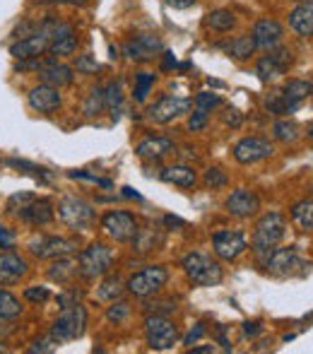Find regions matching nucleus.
Listing matches in <instances>:
<instances>
[{"label":"nucleus","mask_w":313,"mask_h":354,"mask_svg":"<svg viewBox=\"0 0 313 354\" xmlns=\"http://www.w3.org/2000/svg\"><path fill=\"white\" fill-rule=\"evenodd\" d=\"M17 217L27 224H34V227H44V224L53 222L56 210H53L51 201H46V198H34V201H29L27 205L17 212Z\"/></svg>","instance_id":"21"},{"label":"nucleus","mask_w":313,"mask_h":354,"mask_svg":"<svg viewBox=\"0 0 313 354\" xmlns=\"http://www.w3.org/2000/svg\"><path fill=\"white\" fill-rule=\"evenodd\" d=\"M225 207H227V212H229L231 217L248 219V217H253V214L260 210V198H258L253 191H248V188H236V191L227 198Z\"/></svg>","instance_id":"19"},{"label":"nucleus","mask_w":313,"mask_h":354,"mask_svg":"<svg viewBox=\"0 0 313 354\" xmlns=\"http://www.w3.org/2000/svg\"><path fill=\"white\" fill-rule=\"evenodd\" d=\"M169 282V270L164 266H150L145 270L135 272L128 280V292L137 299H150L157 292H162V287Z\"/></svg>","instance_id":"8"},{"label":"nucleus","mask_w":313,"mask_h":354,"mask_svg":"<svg viewBox=\"0 0 313 354\" xmlns=\"http://www.w3.org/2000/svg\"><path fill=\"white\" fill-rule=\"evenodd\" d=\"M22 313V306H19V299L12 297L10 292L0 289V318H17Z\"/></svg>","instance_id":"37"},{"label":"nucleus","mask_w":313,"mask_h":354,"mask_svg":"<svg viewBox=\"0 0 313 354\" xmlns=\"http://www.w3.org/2000/svg\"><path fill=\"white\" fill-rule=\"evenodd\" d=\"M265 109H267V113H272V116H287V113H292V109L287 106V102L282 99L280 92L265 97Z\"/></svg>","instance_id":"38"},{"label":"nucleus","mask_w":313,"mask_h":354,"mask_svg":"<svg viewBox=\"0 0 313 354\" xmlns=\"http://www.w3.org/2000/svg\"><path fill=\"white\" fill-rule=\"evenodd\" d=\"M12 243H15V234L10 229L0 227V248H12Z\"/></svg>","instance_id":"51"},{"label":"nucleus","mask_w":313,"mask_h":354,"mask_svg":"<svg viewBox=\"0 0 313 354\" xmlns=\"http://www.w3.org/2000/svg\"><path fill=\"white\" fill-rule=\"evenodd\" d=\"M106 109V92H104L102 87H94L92 92H89V97H87V102H84V106H82V111H84V116H99V113Z\"/></svg>","instance_id":"34"},{"label":"nucleus","mask_w":313,"mask_h":354,"mask_svg":"<svg viewBox=\"0 0 313 354\" xmlns=\"http://www.w3.org/2000/svg\"><path fill=\"white\" fill-rule=\"evenodd\" d=\"M164 183H173V186H181V188H196L198 183V174L193 167H186V164H173V167L162 169L159 174Z\"/></svg>","instance_id":"26"},{"label":"nucleus","mask_w":313,"mask_h":354,"mask_svg":"<svg viewBox=\"0 0 313 354\" xmlns=\"http://www.w3.org/2000/svg\"><path fill=\"white\" fill-rule=\"evenodd\" d=\"M193 354H210L215 352V345H202V347H191Z\"/></svg>","instance_id":"59"},{"label":"nucleus","mask_w":313,"mask_h":354,"mask_svg":"<svg viewBox=\"0 0 313 354\" xmlns=\"http://www.w3.org/2000/svg\"><path fill=\"white\" fill-rule=\"evenodd\" d=\"M205 186L207 188H212V191H217V188H225L227 183H229V178H227V174L222 171V169H217V167H212V169H207L205 171Z\"/></svg>","instance_id":"40"},{"label":"nucleus","mask_w":313,"mask_h":354,"mask_svg":"<svg viewBox=\"0 0 313 354\" xmlns=\"http://www.w3.org/2000/svg\"><path fill=\"white\" fill-rule=\"evenodd\" d=\"M231 152H234V159L238 164H258L263 159H270L275 147L265 138H243L234 145Z\"/></svg>","instance_id":"14"},{"label":"nucleus","mask_w":313,"mask_h":354,"mask_svg":"<svg viewBox=\"0 0 313 354\" xmlns=\"http://www.w3.org/2000/svg\"><path fill=\"white\" fill-rule=\"evenodd\" d=\"M164 224H167V227H186V222H183L181 217H173V214H167V217H164Z\"/></svg>","instance_id":"56"},{"label":"nucleus","mask_w":313,"mask_h":354,"mask_svg":"<svg viewBox=\"0 0 313 354\" xmlns=\"http://www.w3.org/2000/svg\"><path fill=\"white\" fill-rule=\"evenodd\" d=\"M260 266L265 268L267 275L272 277H290L296 272V268H304V261L299 258L296 248H272L265 253V258H260Z\"/></svg>","instance_id":"9"},{"label":"nucleus","mask_w":313,"mask_h":354,"mask_svg":"<svg viewBox=\"0 0 313 354\" xmlns=\"http://www.w3.org/2000/svg\"><path fill=\"white\" fill-rule=\"evenodd\" d=\"M102 229L113 239V241H121V243H128L135 239L137 234V219L133 212L128 210H111L102 217Z\"/></svg>","instance_id":"11"},{"label":"nucleus","mask_w":313,"mask_h":354,"mask_svg":"<svg viewBox=\"0 0 313 354\" xmlns=\"http://www.w3.org/2000/svg\"><path fill=\"white\" fill-rule=\"evenodd\" d=\"M306 318H313V313H309V316H306Z\"/></svg>","instance_id":"64"},{"label":"nucleus","mask_w":313,"mask_h":354,"mask_svg":"<svg viewBox=\"0 0 313 354\" xmlns=\"http://www.w3.org/2000/svg\"><path fill=\"white\" fill-rule=\"evenodd\" d=\"M196 106L205 109V111H212V109L222 106V99H220V94H215V92H200L196 97Z\"/></svg>","instance_id":"42"},{"label":"nucleus","mask_w":313,"mask_h":354,"mask_svg":"<svg viewBox=\"0 0 313 354\" xmlns=\"http://www.w3.org/2000/svg\"><path fill=\"white\" fill-rule=\"evenodd\" d=\"M41 3H51V5H87L89 0H41Z\"/></svg>","instance_id":"57"},{"label":"nucleus","mask_w":313,"mask_h":354,"mask_svg":"<svg viewBox=\"0 0 313 354\" xmlns=\"http://www.w3.org/2000/svg\"><path fill=\"white\" fill-rule=\"evenodd\" d=\"M222 121H225V126H229V128H238L243 123V116L238 113V109L227 106L225 113H222Z\"/></svg>","instance_id":"47"},{"label":"nucleus","mask_w":313,"mask_h":354,"mask_svg":"<svg viewBox=\"0 0 313 354\" xmlns=\"http://www.w3.org/2000/svg\"><path fill=\"white\" fill-rule=\"evenodd\" d=\"M27 275V263L24 258H19L12 251L0 253V287H8V284L19 282V277Z\"/></svg>","instance_id":"23"},{"label":"nucleus","mask_w":313,"mask_h":354,"mask_svg":"<svg viewBox=\"0 0 313 354\" xmlns=\"http://www.w3.org/2000/svg\"><path fill=\"white\" fill-rule=\"evenodd\" d=\"M145 337L152 350H171L178 342V328L173 326V321H169V316L152 313V316L145 318Z\"/></svg>","instance_id":"7"},{"label":"nucleus","mask_w":313,"mask_h":354,"mask_svg":"<svg viewBox=\"0 0 313 354\" xmlns=\"http://www.w3.org/2000/svg\"><path fill=\"white\" fill-rule=\"evenodd\" d=\"M37 73L44 84H51V87H56V89L73 84V77H75L73 68L66 66V63H58V58H46V61H41Z\"/></svg>","instance_id":"20"},{"label":"nucleus","mask_w":313,"mask_h":354,"mask_svg":"<svg viewBox=\"0 0 313 354\" xmlns=\"http://www.w3.org/2000/svg\"><path fill=\"white\" fill-rule=\"evenodd\" d=\"M24 299H29V301H46L48 299V289L46 287H29L24 289Z\"/></svg>","instance_id":"49"},{"label":"nucleus","mask_w":313,"mask_h":354,"mask_svg":"<svg viewBox=\"0 0 313 354\" xmlns=\"http://www.w3.org/2000/svg\"><path fill=\"white\" fill-rule=\"evenodd\" d=\"M75 272H77V261H70V258H58V261L48 268V277L58 284H68Z\"/></svg>","instance_id":"31"},{"label":"nucleus","mask_w":313,"mask_h":354,"mask_svg":"<svg viewBox=\"0 0 313 354\" xmlns=\"http://www.w3.org/2000/svg\"><path fill=\"white\" fill-rule=\"evenodd\" d=\"M77 32L73 24L61 22V19H53V27H51V44H48V53L51 56H73L77 51Z\"/></svg>","instance_id":"15"},{"label":"nucleus","mask_w":313,"mask_h":354,"mask_svg":"<svg viewBox=\"0 0 313 354\" xmlns=\"http://www.w3.org/2000/svg\"><path fill=\"white\" fill-rule=\"evenodd\" d=\"M207 116H210V111H205V109H198L191 113V118H188V131L191 133H198L202 131V128L207 126Z\"/></svg>","instance_id":"43"},{"label":"nucleus","mask_w":313,"mask_h":354,"mask_svg":"<svg viewBox=\"0 0 313 354\" xmlns=\"http://www.w3.org/2000/svg\"><path fill=\"white\" fill-rule=\"evenodd\" d=\"M280 94L287 102V106H290L292 111H296V109L311 97V82H306V80H290V82L282 87Z\"/></svg>","instance_id":"27"},{"label":"nucleus","mask_w":313,"mask_h":354,"mask_svg":"<svg viewBox=\"0 0 313 354\" xmlns=\"http://www.w3.org/2000/svg\"><path fill=\"white\" fill-rule=\"evenodd\" d=\"M202 335H205V323H198V326L193 328V330L186 335V340H183V345H196V342L200 340Z\"/></svg>","instance_id":"50"},{"label":"nucleus","mask_w":313,"mask_h":354,"mask_svg":"<svg viewBox=\"0 0 313 354\" xmlns=\"http://www.w3.org/2000/svg\"><path fill=\"white\" fill-rule=\"evenodd\" d=\"M84 330H87V311L82 304H73V306L61 308V316L53 323L51 335L56 337L58 345H63V342H73L82 337Z\"/></svg>","instance_id":"3"},{"label":"nucleus","mask_w":313,"mask_h":354,"mask_svg":"<svg viewBox=\"0 0 313 354\" xmlns=\"http://www.w3.org/2000/svg\"><path fill=\"white\" fill-rule=\"evenodd\" d=\"M58 217H61V222L66 224V227L75 229V232L92 229V224L97 222V212H94V207L77 196H68L58 203Z\"/></svg>","instance_id":"6"},{"label":"nucleus","mask_w":313,"mask_h":354,"mask_svg":"<svg viewBox=\"0 0 313 354\" xmlns=\"http://www.w3.org/2000/svg\"><path fill=\"white\" fill-rule=\"evenodd\" d=\"M171 68H176V58H173V53L164 51V61H162V71H171Z\"/></svg>","instance_id":"55"},{"label":"nucleus","mask_w":313,"mask_h":354,"mask_svg":"<svg viewBox=\"0 0 313 354\" xmlns=\"http://www.w3.org/2000/svg\"><path fill=\"white\" fill-rule=\"evenodd\" d=\"M290 29L299 37H313V3H299L290 12Z\"/></svg>","instance_id":"25"},{"label":"nucleus","mask_w":313,"mask_h":354,"mask_svg":"<svg viewBox=\"0 0 313 354\" xmlns=\"http://www.w3.org/2000/svg\"><path fill=\"white\" fill-rule=\"evenodd\" d=\"M169 311H176V304L173 301H147L145 304V313L147 316H152V313H157V316H167Z\"/></svg>","instance_id":"45"},{"label":"nucleus","mask_w":313,"mask_h":354,"mask_svg":"<svg viewBox=\"0 0 313 354\" xmlns=\"http://www.w3.org/2000/svg\"><path fill=\"white\" fill-rule=\"evenodd\" d=\"M205 27L212 32H231L236 27V15L231 10H212L205 15Z\"/></svg>","instance_id":"29"},{"label":"nucleus","mask_w":313,"mask_h":354,"mask_svg":"<svg viewBox=\"0 0 313 354\" xmlns=\"http://www.w3.org/2000/svg\"><path fill=\"white\" fill-rule=\"evenodd\" d=\"M56 347H58L56 337H53L51 333H48L46 337H41V340L34 342V345L29 347V352H32V354H37V352H39V354H46V352H53V350H56Z\"/></svg>","instance_id":"46"},{"label":"nucleus","mask_w":313,"mask_h":354,"mask_svg":"<svg viewBox=\"0 0 313 354\" xmlns=\"http://www.w3.org/2000/svg\"><path fill=\"white\" fill-rule=\"evenodd\" d=\"M294 58H292V51L285 46H275L265 53L263 58H258L256 63V75L260 82H272V80L282 77L287 71L292 68Z\"/></svg>","instance_id":"10"},{"label":"nucleus","mask_w":313,"mask_h":354,"mask_svg":"<svg viewBox=\"0 0 313 354\" xmlns=\"http://www.w3.org/2000/svg\"><path fill=\"white\" fill-rule=\"evenodd\" d=\"M164 51L162 39L155 37V34H140V37H133L131 41L123 46V53H126L131 61L137 63H147L157 56V53Z\"/></svg>","instance_id":"16"},{"label":"nucleus","mask_w":313,"mask_h":354,"mask_svg":"<svg viewBox=\"0 0 313 354\" xmlns=\"http://www.w3.org/2000/svg\"><path fill=\"white\" fill-rule=\"evenodd\" d=\"M164 3H167L169 8H173V10H188V8H193L198 0H164Z\"/></svg>","instance_id":"52"},{"label":"nucleus","mask_w":313,"mask_h":354,"mask_svg":"<svg viewBox=\"0 0 313 354\" xmlns=\"http://www.w3.org/2000/svg\"><path fill=\"white\" fill-rule=\"evenodd\" d=\"M173 149H176V145L169 138H147L135 147V154L140 159H145V162H159L162 157L171 154Z\"/></svg>","instance_id":"24"},{"label":"nucleus","mask_w":313,"mask_h":354,"mask_svg":"<svg viewBox=\"0 0 313 354\" xmlns=\"http://www.w3.org/2000/svg\"><path fill=\"white\" fill-rule=\"evenodd\" d=\"M79 297H82V292H77V289H68V292L58 294V304H61V308L73 306V304H79Z\"/></svg>","instance_id":"48"},{"label":"nucleus","mask_w":313,"mask_h":354,"mask_svg":"<svg viewBox=\"0 0 313 354\" xmlns=\"http://www.w3.org/2000/svg\"><path fill=\"white\" fill-rule=\"evenodd\" d=\"M272 136H275V140L280 142H296L299 140V126L292 121H277L275 126H272Z\"/></svg>","instance_id":"36"},{"label":"nucleus","mask_w":313,"mask_h":354,"mask_svg":"<svg viewBox=\"0 0 313 354\" xmlns=\"http://www.w3.org/2000/svg\"><path fill=\"white\" fill-rule=\"evenodd\" d=\"M309 140H313V121L309 123Z\"/></svg>","instance_id":"60"},{"label":"nucleus","mask_w":313,"mask_h":354,"mask_svg":"<svg viewBox=\"0 0 313 354\" xmlns=\"http://www.w3.org/2000/svg\"><path fill=\"white\" fill-rule=\"evenodd\" d=\"M51 27L53 19L39 24L34 32H29L27 37H22L19 41H15L10 46V56L17 58V61H29V58H41L48 51V44H51Z\"/></svg>","instance_id":"5"},{"label":"nucleus","mask_w":313,"mask_h":354,"mask_svg":"<svg viewBox=\"0 0 313 354\" xmlns=\"http://www.w3.org/2000/svg\"><path fill=\"white\" fill-rule=\"evenodd\" d=\"M311 94H313V80H311Z\"/></svg>","instance_id":"63"},{"label":"nucleus","mask_w":313,"mask_h":354,"mask_svg":"<svg viewBox=\"0 0 313 354\" xmlns=\"http://www.w3.org/2000/svg\"><path fill=\"white\" fill-rule=\"evenodd\" d=\"M29 251L32 256L48 261V258H66L70 253L77 251L75 239H63V236H39L29 243Z\"/></svg>","instance_id":"13"},{"label":"nucleus","mask_w":313,"mask_h":354,"mask_svg":"<svg viewBox=\"0 0 313 354\" xmlns=\"http://www.w3.org/2000/svg\"><path fill=\"white\" fill-rule=\"evenodd\" d=\"M191 111V99H183V97H162L147 109V118L157 126H167V123L176 121L181 118L183 113Z\"/></svg>","instance_id":"12"},{"label":"nucleus","mask_w":313,"mask_h":354,"mask_svg":"<svg viewBox=\"0 0 313 354\" xmlns=\"http://www.w3.org/2000/svg\"><path fill=\"white\" fill-rule=\"evenodd\" d=\"M212 248H215L217 258L231 263V261H236L241 253H246L248 243L241 232H217L215 236H212Z\"/></svg>","instance_id":"17"},{"label":"nucleus","mask_w":313,"mask_h":354,"mask_svg":"<svg viewBox=\"0 0 313 354\" xmlns=\"http://www.w3.org/2000/svg\"><path fill=\"white\" fill-rule=\"evenodd\" d=\"M181 268L196 287H217L225 280L222 266L217 261H212L210 256H205V253H188V256H183Z\"/></svg>","instance_id":"2"},{"label":"nucleus","mask_w":313,"mask_h":354,"mask_svg":"<svg viewBox=\"0 0 313 354\" xmlns=\"http://www.w3.org/2000/svg\"><path fill=\"white\" fill-rule=\"evenodd\" d=\"M287 234V219L282 212H265L260 219L256 222L253 229V239H251V248L256 253V258H265L267 251L277 246V243L285 239Z\"/></svg>","instance_id":"1"},{"label":"nucleus","mask_w":313,"mask_h":354,"mask_svg":"<svg viewBox=\"0 0 313 354\" xmlns=\"http://www.w3.org/2000/svg\"><path fill=\"white\" fill-rule=\"evenodd\" d=\"M251 37H253V41H256V48H265V51H270V48H275L282 44V39H285V27H282L277 19L263 17L253 24Z\"/></svg>","instance_id":"18"},{"label":"nucleus","mask_w":313,"mask_h":354,"mask_svg":"<svg viewBox=\"0 0 313 354\" xmlns=\"http://www.w3.org/2000/svg\"><path fill=\"white\" fill-rule=\"evenodd\" d=\"M113 263L111 248H106L104 243H92L87 246L77 258V275L82 280H99V277L108 275Z\"/></svg>","instance_id":"4"},{"label":"nucleus","mask_w":313,"mask_h":354,"mask_svg":"<svg viewBox=\"0 0 313 354\" xmlns=\"http://www.w3.org/2000/svg\"><path fill=\"white\" fill-rule=\"evenodd\" d=\"M290 217L301 232H313V201L306 198V201L294 203L290 210Z\"/></svg>","instance_id":"28"},{"label":"nucleus","mask_w":313,"mask_h":354,"mask_svg":"<svg viewBox=\"0 0 313 354\" xmlns=\"http://www.w3.org/2000/svg\"><path fill=\"white\" fill-rule=\"evenodd\" d=\"M260 330H263V326H260L258 321H256V323H251V321L243 323V335H246V337H256Z\"/></svg>","instance_id":"53"},{"label":"nucleus","mask_w":313,"mask_h":354,"mask_svg":"<svg viewBox=\"0 0 313 354\" xmlns=\"http://www.w3.org/2000/svg\"><path fill=\"white\" fill-rule=\"evenodd\" d=\"M128 316H131V306L126 301H111V306L106 308V318L111 323H116V326L126 321Z\"/></svg>","instance_id":"39"},{"label":"nucleus","mask_w":313,"mask_h":354,"mask_svg":"<svg viewBox=\"0 0 313 354\" xmlns=\"http://www.w3.org/2000/svg\"><path fill=\"white\" fill-rule=\"evenodd\" d=\"M34 198H37V196H32V193H15V196L8 201V212L10 214H17L29 201H34Z\"/></svg>","instance_id":"44"},{"label":"nucleus","mask_w":313,"mask_h":354,"mask_svg":"<svg viewBox=\"0 0 313 354\" xmlns=\"http://www.w3.org/2000/svg\"><path fill=\"white\" fill-rule=\"evenodd\" d=\"M227 51L236 61H246V58H251L256 53V41H253L251 34H241V37H234L227 44Z\"/></svg>","instance_id":"30"},{"label":"nucleus","mask_w":313,"mask_h":354,"mask_svg":"<svg viewBox=\"0 0 313 354\" xmlns=\"http://www.w3.org/2000/svg\"><path fill=\"white\" fill-rule=\"evenodd\" d=\"M106 109L111 111V118L113 121H118L121 118V109H123V87L121 82H111L106 89Z\"/></svg>","instance_id":"33"},{"label":"nucleus","mask_w":313,"mask_h":354,"mask_svg":"<svg viewBox=\"0 0 313 354\" xmlns=\"http://www.w3.org/2000/svg\"><path fill=\"white\" fill-rule=\"evenodd\" d=\"M296 3H313V0H296Z\"/></svg>","instance_id":"62"},{"label":"nucleus","mask_w":313,"mask_h":354,"mask_svg":"<svg viewBox=\"0 0 313 354\" xmlns=\"http://www.w3.org/2000/svg\"><path fill=\"white\" fill-rule=\"evenodd\" d=\"M12 318H0V337H8L12 333Z\"/></svg>","instance_id":"54"},{"label":"nucleus","mask_w":313,"mask_h":354,"mask_svg":"<svg viewBox=\"0 0 313 354\" xmlns=\"http://www.w3.org/2000/svg\"><path fill=\"white\" fill-rule=\"evenodd\" d=\"M155 87V75L152 73H137L135 75V87H133V99L137 104H142L147 99V94Z\"/></svg>","instance_id":"35"},{"label":"nucleus","mask_w":313,"mask_h":354,"mask_svg":"<svg viewBox=\"0 0 313 354\" xmlns=\"http://www.w3.org/2000/svg\"><path fill=\"white\" fill-rule=\"evenodd\" d=\"M123 198H131V201H142V196L137 191H133L131 186H126L123 188Z\"/></svg>","instance_id":"58"},{"label":"nucleus","mask_w":313,"mask_h":354,"mask_svg":"<svg viewBox=\"0 0 313 354\" xmlns=\"http://www.w3.org/2000/svg\"><path fill=\"white\" fill-rule=\"evenodd\" d=\"M5 352H8V347H5L3 342H0V354H5Z\"/></svg>","instance_id":"61"},{"label":"nucleus","mask_w":313,"mask_h":354,"mask_svg":"<svg viewBox=\"0 0 313 354\" xmlns=\"http://www.w3.org/2000/svg\"><path fill=\"white\" fill-rule=\"evenodd\" d=\"M75 68L79 75H97L99 73V63L92 53H84V56H77Z\"/></svg>","instance_id":"41"},{"label":"nucleus","mask_w":313,"mask_h":354,"mask_svg":"<svg viewBox=\"0 0 313 354\" xmlns=\"http://www.w3.org/2000/svg\"><path fill=\"white\" fill-rule=\"evenodd\" d=\"M123 294V282H121V277L118 275H113V277H106L102 284H99V289H97V299L99 301H116L118 297Z\"/></svg>","instance_id":"32"},{"label":"nucleus","mask_w":313,"mask_h":354,"mask_svg":"<svg viewBox=\"0 0 313 354\" xmlns=\"http://www.w3.org/2000/svg\"><path fill=\"white\" fill-rule=\"evenodd\" d=\"M29 106L39 113H51L56 109H61V94H58L56 87L51 84H39V87L29 89Z\"/></svg>","instance_id":"22"}]
</instances>
